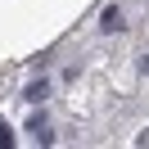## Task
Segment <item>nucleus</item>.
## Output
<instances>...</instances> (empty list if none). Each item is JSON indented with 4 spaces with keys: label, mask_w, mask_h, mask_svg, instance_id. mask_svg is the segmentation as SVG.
<instances>
[{
    "label": "nucleus",
    "mask_w": 149,
    "mask_h": 149,
    "mask_svg": "<svg viewBox=\"0 0 149 149\" xmlns=\"http://www.w3.org/2000/svg\"><path fill=\"white\" fill-rule=\"evenodd\" d=\"M100 27H104V32H122V27H127V23H122V9H118V5H109V9L100 14Z\"/></svg>",
    "instance_id": "nucleus-1"
},
{
    "label": "nucleus",
    "mask_w": 149,
    "mask_h": 149,
    "mask_svg": "<svg viewBox=\"0 0 149 149\" xmlns=\"http://www.w3.org/2000/svg\"><path fill=\"white\" fill-rule=\"evenodd\" d=\"M27 131H32V136H36V145H50V140H54V131L45 127V118H41V113H36V118L27 122Z\"/></svg>",
    "instance_id": "nucleus-2"
},
{
    "label": "nucleus",
    "mask_w": 149,
    "mask_h": 149,
    "mask_svg": "<svg viewBox=\"0 0 149 149\" xmlns=\"http://www.w3.org/2000/svg\"><path fill=\"white\" fill-rule=\"evenodd\" d=\"M45 95H50V81H32L27 91H23V100H27V104H41Z\"/></svg>",
    "instance_id": "nucleus-3"
},
{
    "label": "nucleus",
    "mask_w": 149,
    "mask_h": 149,
    "mask_svg": "<svg viewBox=\"0 0 149 149\" xmlns=\"http://www.w3.org/2000/svg\"><path fill=\"white\" fill-rule=\"evenodd\" d=\"M140 72H145V77H149V54H140Z\"/></svg>",
    "instance_id": "nucleus-5"
},
{
    "label": "nucleus",
    "mask_w": 149,
    "mask_h": 149,
    "mask_svg": "<svg viewBox=\"0 0 149 149\" xmlns=\"http://www.w3.org/2000/svg\"><path fill=\"white\" fill-rule=\"evenodd\" d=\"M136 145H149V131H140V136H136Z\"/></svg>",
    "instance_id": "nucleus-6"
},
{
    "label": "nucleus",
    "mask_w": 149,
    "mask_h": 149,
    "mask_svg": "<svg viewBox=\"0 0 149 149\" xmlns=\"http://www.w3.org/2000/svg\"><path fill=\"white\" fill-rule=\"evenodd\" d=\"M14 145V131H9V122H0V149H9Z\"/></svg>",
    "instance_id": "nucleus-4"
}]
</instances>
